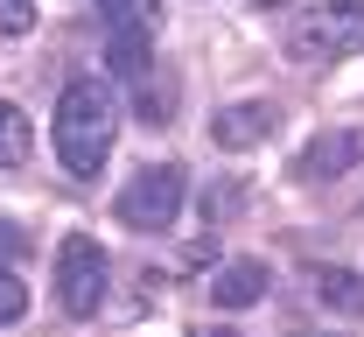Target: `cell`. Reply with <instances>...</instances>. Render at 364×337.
<instances>
[{"mask_svg":"<svg viewBox=\"0 0 364 337\" xmlns=\"http://www.w3.org/2000/svg\"><path fill=\"white\" fill-rule=\"evenodd\" d=\"M56 302L70 309V316H91L98 302H105V246L98 239H63L56 246Z\"/></svg>","mask_w":364,"mask_h":337,"instance_id":"cell-4","label":"cell"},{"mask_svg":"<svg viewBox=\"0 0 364 337\" xmlns=\"http://www.w3.org/2000/svg\"><path fill=\"white\" fill-rule=\"evenodd\" d=\"M309 281H316V295L329 302V309H343V316H364V274H358V267H316Z\"/></svg>","mask_w":364,"mask_h":337,"instance_id":"cell-8","label":"cell"},{"mask_svg":"<svg viewBox=\"0 0 364 337\" xmlns=\"http://www.w3.org/2000/svg\"><path fill=\"white\" fill-rule=\"evenodd\" d=\"M267 260H225V267H218V281H210V302H218V309H252V302H259V295H267Z\"/></svg>","mask_w":364,"mask_h":337,"instance_id":"cell-7","label":"cell"},{"mask_svg":"<svg viewBox=\"0 0 364 337\" xmlns=\"http://www.w3.org/2000/svg\"><path fill=\"white\" fill-rule=\"evenodd\" d=\"M28 147H36L28 113H21L14 98H0V169H28Z\"/></svg>","mask_w":364,"mask_h":337,"instance_id":"cell-9","label":"cell"},{"mask_svg":"<svg viewBox=\"0 0 364 337\" xmlns=\"http://www.w3.org/2000/svg\"><path fill=\"white\" fill-rule=\"evenodd\" d=\"M98 14H105L112 28H147V21H154V0H98Z\"/></svg>","mask_w":364,"mask_h":337,"instance_id":"cell-11","label":"cell"},{"mask_svg":"<svg viewBox=\"0 0 364 337\" xmlns=\"http://www.w3.org/2000/svg\"><path fill=\"white\" fill-rule=\"evenodd\" d=\"M358 49H364V0H322L287 21V56H301V63H336Z\"/></svg>","mask_w":364,"mask_h":337,"instance_id":"cell-2","label":"cell"},{"mask_svg":"<svg viewBox=\"0 0 364 337\" xmlns=\"http://www.w3.org/2000/svg\"><path fill=\"white\" fill-rule=\"evenodd\" d=\"M182 197H189V176H182L176 162H154V169H140L134 183L112 197V211H119V225H134V232H168L182 218Z\"/></svg>","mask_w":364,"mask_h":337,"instance_id":"cell-3","label":"cell"},{"mask_svg":"<svg viewBox=\"0 0 364 337\" xmlns=\"http://www.w3.org/2000/svg\"><path fill=\"white\" fill-rule=\"evenodd\" d=\"M112 134H119V105H112V92H105L98 78L63 85V98H56V155H63V169H70L77 183H91V176L105 169Z\"/></svg>","mask_w":364,"mask_h":337,"instance_id":"cell-1","label":"cell"},{"mask_svg":"<svg viewBox=\"0 0 364 337\" xmlns=\"http://www.w3.org/2000/svg\"><path fill=\"white\" fill-rule=\"evenodd\" d=\"M14 246H21V239H14V232H7V225H0V260H14Z\"/></svg>","mask_w":364,"mask_h":337,"instance_id":"cell-13","label":"cell"},{"mask_svg":"<svg viewBox=\"0 0 364 337\" xmlns=\"http://www.w3.org/2000/svg\"><path fill=\"white\" fill-rule=\"evenodd\" d=\"M358 162H364V134H316V141L294 155V176L301 183H329V176H343Z\"/></svg>","mask_w":364,"mask_h":337,"instance_id":"cell-6","label":"cell"},{"mask_svg":"<svg viewBox=\"0 0 364 337\" xmlns=\"http://www.w3.org/2000/svg\"><path fill=\"white\" fill-rule=\"evenodd\" d=\"M28 309V281L14 274V260H0V323H14Z\"/></svg>","mask_w":364,"mask_h":337,"instance_id":"cell-12","label":"cell"},{"mask_svg":"<svg viewBox=\"0 0 364 337\" xmlns=\"http://www.w3.org/2000/svg\"><path fill=\"white\" fill-rule=\"evenodd\" d=\"M309 337H329V331H309Z\"/></svg>","mask_w":364,"mask_h":337,"instance_id":"cell-15","label":"cell"},{"mask_svg":"<svg viewBox=\"0 0 364 337\" xmlns=\"http://www.w3.org/2000/svg\"><path fill=\"white\" fill-rule=\"evenodd\" d=\"M280 127V113H273L267 98H238V105H225L218 120H210V141L218 147H231V155H245V147H259Z\"/></svg>","mask_w":364,"mask_h":337,"instance_id":"cell-5","label":"cell"},{"mask_svg":"<svg viewBox=\"0 0 364 337\" xmlns=\"http://www.w3.org/2000/svg\"><path fill=\"white\" fill-rule=\"evenodd\" d=\"M252 7H287V0H252Z\"/></svg>","mask_w":364,"mask_h":337,"instance_id":"cell-14","label":"cell"},{"mask_svg":"<svg viewBox=\"0 0 364 337\" xmlns=\"http://www.w3.org/2000/svg\"><path fill=\"white\" fill-rule=\"evenodd\" d=\"M105 56H112V71H119V78H134V85L147 78V71H154V49H147V28H119Z\"/></svg>","mask_w":364,"mask_h":337,"instance_id":"cell-10","label":"cell"}]
</instances>
